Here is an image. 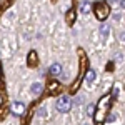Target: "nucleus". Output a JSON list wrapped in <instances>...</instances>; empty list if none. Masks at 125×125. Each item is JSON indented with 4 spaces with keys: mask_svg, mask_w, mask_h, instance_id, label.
<instances>
[{
    "mask_svg": "<svg viewBox=\"0 0 125 125\" xmlns=\"http://www.w3.org/2000/svg\"><path fill=\"white\" fill-rule=\"evenodd\" d=\"M100 35H102V39H105L107 35H108V27H107V25H102V29H100Z\"/></svg>",
    "mask_w": 125,
    "mask_h": 125,
    "instance_id": "nucleus-11",
    "label": "nucleus"
},
{
    "mask_svg": "<svg viewBox=\"0 0 125 125\" xmlns=\"http://www.w3.org/2000/svg\"><path fill=\"white\" fill-rule=\"evenodd\" d=\"M120 3H122V7H125V0H120Z\"/></svg>",
    "mask_w": 125,
    "mask_h": 125,
    "instance_id": "nucleus-13",
    "label": "nucleus"
},
{
    "mask_svg": "<svg viewBox=\"0 0 125 125\" xmlns=\"http://www.w3.org/2000/svg\"><path fill=\"white\" fill-rule=\"evenodd\" d=\"M87 110H88L87 114H88V115H92V114H94V105H88V107H87Z\"/></svg>",
    "mask_w": 125,
    "mask_h": 125,
    "instance_id": "nucleus-12",
    "label": "nucleus"
},
{
    "mask_svg": "<svg viewBox=\"0 0 125 125\" xmlns=\"http://www.w3.org/2000/svg\"><path fill=\"white\" fill-rule=\"evenodd\" d=\"M94 80H95V70H88L87 75H85V78H83V82L88 85V83H92Z\"/></svg>",
    "mask_w": 125,
    "mask_h": 125,
    "instance_id": "nucleus-6",
    "label": "nucleus"
},
{
    "mask_svg": "<svg viewBox=\"0 0 125 125\" xmlns=\"http://www.w3.org/2000/svg\"><path fill=\"white\" fill-rule=\"evenodd\" d=\"M108 2H110V3H115V2H118V0H108Z\"/></svg>",
    "mask_w": 125,
    "mask_h": 125,
    "instance_id": "nucleus-14",
    "label": "nucleus"
},
{
    "mask_svg": "<svg viewBox=\"0 0 125 125\" xmlns=\"http://www.w3.org/2000/svg\"><path fill=\"white\" fill-rule=\"evenodd\" d=\"M70 107H72V100L68 98V97H60L57 100V110L58 112H68L70 110Z\"/></svg>",
    "mask_w": 125,
    "mask_h": 125,
    "instance_id": "nucleus-3",
    "label": "nucleus"
},
{
    "mask_svg": "<svg viewBox=\"0 0 125 125\" xmlns=\"http://www.w3.org/2000/svg\"><path fill=\"white\" fill-rule=\"evenodd\" d=\"M42 90H43V85L42 83H33L32 85V94H35V95H40Z\"/></svg>",
    "mask_w": 125,
    "mask_h": 125,
    "instance_id": "nucleus-8",
    "label": "nucleus"
},
{
    "mask_svg": "<svg viewBox=\"0 0 125 125\" xmlns=\"http://www.w3.org/2000/svg\"><path fill=\"white\" fill-rule=\"evenodd\" d=\"M35 62H37V53H35V52H30L29 53V63L32 65V63H35Z\"/></svg>",
    "mask_w": 125,
    "mask_h": 125,
    "instance_id": "nucleus-10",
    "label": "nucleus"
},
{
    "mask_svg": "<svg viewBox=\"0 0 125 125\" xmlns=\"http://www.w3.org/2000/svg\"><path fill=\"white\" fill-rule=\"evenodd\" d=\"M10 110H12L13 115H22L23 110H25V105H23L22 102H13V104L10 105Z\"/></svg>",
    "mask_w": 125,
    "mask_h": 125,
    "instance_id": "nucleus-4",
    "label": "nucleus"
},
{
    "mask_svg": "<svg viewBox=\"0 0 125 125\" xmlns=\"http://www.w3.org/2000/svg\"><path fill=\"white\" fill-rule=\"evenodd\" d=\"M94 12H95L97 19L100 20V22H104V20H107L108 13H110V7H108L107 2H98V3H95V7H94Z\"/></svg>",
    "mask_w": 125,
    "mask_h": 125,
    "instance_id": "nucleus-2",
    "label": "nucleus"
},
{
    "mask_svg": "<svg viewBox=\"0 0 125 125\" xmlns=\"http://www.w3.org/2000/svg\"><path fill=\"white\" fill-rule=\"evenodd\" d=\"M83 125H88V124H83Z\"/></svg>",
    "mask_w": 125,
    "mask_h": 125,
    "instance_id": "nucleus-15",
    "label": "nucleus"
},
{
    "mask_svg": "<svg viewBox=\"0 0 125 125\" xmlns=\"http://www.w3.org/2000/svg\"><path fill=\"white\" fill-rule=\"evenodd\" d=\"M58 90H60V83H58V82L53 80V82H50V83H48V94H52V95H53V94H57Z\"/></svg>",
    "mask_w": 125,
    "mask_h": 125,
    "instance_id": "nucleus-5",
    "label": "nucleus"
},
{
    "mask_svg": "<svg viewBox=\"0 0 125 125\" xmlns=\"http://www.w3.org/2000/svg\"><path fill=\"white\" fill-rule=\"evenodd\" d=\"M80 12H82V13H88V12H90V3H88V2H83L82 7H80Z\"/></svg>",
    "mask_w": 125,
    "mask_h": 125,
    "instance_id": "nucleus-9",
    "label": "nucleus"
},
{
    "mask_svg": "<svg viewBox=\"0 0 125 125\" xmlns=\"http://www.w3.org/2000/svg\"><path fill=\"white\" fill-rule=\"evenodd\" d=\"M108 105H110V95H105L100 98L98 105H97V112H95V122H104V118L107 115V110H108Z\"/></svg>",
    "mask_w": 125,
    "mask_h": 125,
    "instance_id": "nucleus-1",
    "label": "nucleus"
},
{
    "mask_svg": "<svg viewBox=\"0 0 125 125\" xmlns=\"http://www.w3.org/2000/svg\"><path fill=\"white\" fill-rule=\"evenodd\" d=\"M48 72H50L52 75H60V72H62V65H60V63H53L52 67L48 68Z\"/></svg>",
    "mask_w": 125,
    "mask_h": 125,
    "instance_id": "nucleus-7",
    "label": "nucleus"
}]
</instances>
